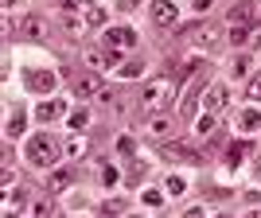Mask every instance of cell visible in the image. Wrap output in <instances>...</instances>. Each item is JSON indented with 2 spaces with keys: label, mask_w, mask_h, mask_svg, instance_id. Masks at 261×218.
Instances as JSON below:
<instances>
[{
  "label": "cell",
  "mask_w": 261,
  "mask_h": 218,
  "mask_svg": "<svg viewBox=\"0 0 261 218\" xmlns=\"http://www.w3.org/2000/svg\"><path fill=\"white\" fill-rule=\"evenodd\" d=\"M172 98H175V82L172 78H152V82L141 86L137 105H141V113H164V109H172Z\"/></svg>",
  "instance_id": "6da1fadb"
},
{
  "label": "cell",
  "mask_w": 261,
  "mask_h": 218,
  "mask_svg": "<svg viewBox=\"0 0 261 218\" xmlns=\"http://www.w3.org/2000/svg\"><path fill=\"white\" fill-rule=\"evenodd\" d=\"M55 160H59V144H55L47 132L32 137V144H28V164H32V168H51Z\"/></svg>",
  "instance_id": "7a4b0ae2"
},
{
  "label": "cell",
  "mask_w": 261,
  "mask_h": 218,
  "mask_svg": "<svg viewBox=\"0 0 261 218\" xmlns=\"http://www.w3.org/2000/svg\"><path fill=\"white\" fill-rule=\"evenodd\" d=\"M101 43H106V51H129L133 43H137V32H133V28H106V39H101Z\"/></svg>",
  "instance_id": "3957f363"
},
{
  "label": "cell",
  "mask_w": 261,
  "mask_h": 218,
  "mask_svg": "<svg viewBox=\"0 0 261 218\" xmlns=\"http://www.w3.org/2000/svg\"><path fill=\"white\" fill-rule=\"evenodd\" d=\"M141 132H144V137H152V141H168V137L175 132V125H172V117H164V113H160V117L144 121Z\"/></svg>",
  "instance_id": "277c9868"
},
{
  "label": "cell",
  "mask_w": 261,
  "mask_h": 218,
  "mask_svg": "<svg viewBox=\"0 0 261 218\" xmlns=\"http://www.w3.org/2000/svg\"><path fill=\"white\" fill-rule=\"evenodd\" d=\"M261 35V23H230V43L234 47H250Z\"/></svg>",
  "instance_id": "5b68a950"
},
{
  "label": "cell",
  "mask_w": 261,
  "mask_h": 218,
  "mask_svg": "<svg viewBox=\"0 0 261 218\" xmlns=\"http://www.w3.org/2000/svg\"><path fill=\"white\" fill-rule=\"evenodd\" d=\"M148 12H152V20L160 23V28H172V23L179 20V8H175L172 0H152V8H148Z\"/></svg>",
  "instance_id": "8992f818"
},
{
  "label": "cell",
  "mask_w": 261,
  "mask_h": 218,
  "mask_svg": "<svg viewBox=\"0 0 261 218\" xmlns=\"http://www.w3.org/2000/svg\"><path fill=\"white\" fill-rule=\"evenodd\" d=\"M230 23H257V0H238L230 8Z\"/></svg>",
  "instance_id": "52a82bcc"
},
{
  "label": "cell",
  "mask_w": 261,
  "mask_h": 218,
  "mask_svg": "<svg viewBox=\"0 0 261 218\" xmlns=\"http://www.w3.org/2000/svg\"><path fill=\"white\" fill-rule=\"evenodd\" d=\"M94 94H101V74H98V70L74 78V98H94Z\"/></svg>",
  "instance_id": "ba28073f"
},
{
  "label": "cell",
  "mask_w": 261,
  "mask_h": 218,
  "mask_svg": "<svg viewBox=\"0 0 261 218\" xmlns=\"http://www.w3.org/2000/svg\"><path fill=\"white\" fill-rule=\"evenodd\" d=\"M226 101H230L226 82H211V90H207V109H211V113H222V109H226Z\"/></svg>",
  "instance_id": "9c48e42d"
},
{
  "label": "cell",
  "mask_w": 261,
  "mask_h": 218,
  "mask_svg": "<svg viewBox=\"0 0 261 218\" xmlns=\"http://www.w3.org/2000/svg\"><path fill=\"white\" fill-rule=\"evenodd\" d=\"M59 28H63L66 39H82V32H86V20H82V16H74V12H63Z\"/></svg>",
  "instance_id": "30bf717a"
},
{
  "label": "cell",
  "mask_w": 261,
  "mask_h": 218,
  "mask_svg": "<svg viewBox=\"0 0 261 218\" xmlns=\"http://www.w3.org/2000/svg\"><path fill=\"white\" fill-rule=\"evenodd\" d=\"M164 152H168V156H175V160H184V164H203V156H199L195 148H187V144H179V141L164 144Z\"/></svg>",
  "instance_id": "8fae6325"
},
{
  "label": "cell",
  "mask_w": 261,
  "mask_h": 218,
  "mask_svg": "<svg viewBox=\"0 0 261 218\" xmlns=\"http://www.w3.org/2000/svg\"><path fill=\"white\" fill-rule=\"evenodd\" d=\"M28 86L39 90V94H51L55 90V74L51 70H28Z\"/></svg>",
  "instance_id": "7c38bea8"
},
{
  "label": "cell",
  "mask_w": 261,
  "mask_h": 218,
  "mask_svg": "<svg viewBox=\"0 0 261 218\" xmlns=\"http://www.w3.org/2000/svg\"><path fill=\"white\" fill-rule=\"evenodd\" d=\"M215 117H218V113H211V109H207V113H199V117H195V137L207 141L211 132H215Z\"/></svg>",
  "instance_id": "4fadbf2b"
},
{
  "label": "cell",
  "mask_w": 261,
  "mask_h": 218,
  "mask_svg": "<svg viewBox=\"0 0 261 218\" xmlns=\"http://www.w3.org/2000/svg\"><path fill=\"white\" fill-rule=\"evenodd\" d=\"M63 101H43V105H39V109H35V117H39V121H55V117H59V113H63Z\"/></svg>",
  "instance_id": "5bb4252c"
},
{
  "label": "cell",
  "mask_w": 261,
  "mask_h": 218,
  "mask_svg": "<svg viewBox=\"0 0 261 218\" xmlns=\"http://www.w3.org/2000/svg\"><path fill=\"white\" fill-rule=\"evenodd\" d=\"M164 191H168V195H184L187 191V183H184V175H168V179H164Z\"/></svg>",
  "instance_id": "9a60e30c"
},
{
  "label": "cell",
  "mask_w": 261,
  "mask_h": 218,
  "mask_svg": "<svg viewBox=\"0 0 261 218\" xmlns=\"http://www.w3.org/2000/svg\"><path fill=\"white\" fill-rule=\"evenodd\" d=\"M250 66H253V59H250V54H242V59H234L230 74H234V78H246V74H250Z\"/></svg>",
  "instance_id": "2e32d148"
},
{
  "label": "cell",
  "mask_w": 261,
  "mask_h": 218,
  "mask_svg": "<svg viewBox=\"0 0 261 218\" xmlns=\"http://www.w3.org/2000/svg\"><path fill=\"white\" fill-rule=\"evenodd\" d=\"M66 183H70V172H66V168H59V172L51 175V183H47V191H63Z\"/></svg>",
  "instance_id": "e0dca14e"
},
{
  "label": "cell",
  "mask_w": 261,
  "mask_h": 218,
  "mask_svg": "<svg viewBox=\"0 0 261 218\" xmlns=\"http://www.w3.org/2000/svg\"><path fill=\"white\" fill-rule=\"evenodd\" d=\"M23 132V113L16 109V113H8V137H20Z\"/></svg>",
  "instance_id": "ac0fdd59"
},
{
  "label": "cell",
  "mask_w": 261,
  "mask_h": 218,
  "mask_svg": "<svg viewBox=\"0 0 261 218\" xmlns=\"http://www.w3.org/2000/svg\"><path fill=\"white\" fill-rule=\"evenodd\" d=\"M191 39H195L199 47H215L218 39H215V32H207V28H203V32H191Z\"/></svg>",
  "instance_id": "d6986e66"
},
{
  "label": "cell",
  "mask_w": 261,
  "mask_h": 218,
  "mask_svg": "<svg viewBox=\"0 0 261 218\" xmlns=\"http://www.w3.org/2000/svg\"><path fill=\"white\" fill-rule=\"evenodd\" d=\"M66 152H70V156H82V152H86V141H82V137L74 132V137L66 141Z\"/></svg>",
  "instance_id": "ffe728a7"
},
{
  "label": "cell",
  "mask_w": 261,
  "mask_h": 218,
  "mask_svg": "<svg viewBox=\"0 0 261 218\" xmlns=\"http://www.w3.org/2000/svg\"><path fill=\"white\" fill-rule=\"evenodd\" d=\"M121 74H125V78H141V74H144V63H137V59H133V63L121 66Z\"/></svg>",
  "instance_id": "44dd1931"
},
{
  "label": "cell",
  "mask_w": 261,
  "mask_h": 218,
  "mask_svg": "<svg viewBox=\"0 0 261 218\" xmlns=\"http://www.w3.org/2000/svg\"><path fill=\"white\" fill-rule=\"evenodd\" d=\"M242 125H246V132H253V129H261V113H242Z\"/></svg>",
  "instance_id": "7402d4cb"
},
{
  "label": "cell",
  "mask_w": 261,
  "mask_h": 218,
  "mask_svg": "<svg viewBox=\"0 0 261 218\" xmlns=\"http://www.w3.org/2000/svg\"><path fill=\"white\" fill-rule=\"evenodd\" d=\"M28 214H51V199H35L28 207Z\"/></svg>",
  "instance_id": "603a6c76"
},
{
  "label": "cell",
  "mask_w": 261,
  "mask_h": 218,
  "mask_svg": "<svg viewBox=\"0 0 261 218\" xmlns=\"http://www.w3.org/2000/svg\"><path fill=\"white\" fill-rule=\"evenodd\" d=\"M230 168H238V164H242V156H246V144H230Z\"/></svg>",
  "instance_id": "cb8c5ba5"
},
{
  "label": "cell",
  "mask_w": 261,
  "mask_h": 218,
  "mask_svg": "<svg viewBox=\"0 0 261 218\" xmlns=\"http://www.w3.org/2000/svg\"><path fill=\"white\" fill-rule=\"evenodd\" d=\"M86 121H90V113H86V109H74V113H70V129H82Z\"/></svg>",
  "instance_id": "d4e9b609"
},
{
  "label": "cell",
  "mask_w": 261,
  "mask_h": 218,
  "mask_svg": "<svg viewBox=\"0 0 261 218\" xmlns=\"http://www.w3.org/2000/svg\"><path fill=\"white\" fill-rule=\"evenodd\" d=\"M23 32L32 35V39H43V23H39V20H28V28H23Z\"/></svg>",
  "instance_id": "484cf974"
},
{
  "label": "cell",
  "mask_w": 261,
  "mask_h": 218,
  "mask_svg": "<svg viewBox=\"0 0 261 218\" xmlns=\"http://www.w3.org/2000/svg\"><path fill=\"white\" fill-rule=\"evenodd\" d=\"M12 207H16V210L23 207V191H20V187H16V191H12V195H8V210H12Z\"/></svg>",
  "instance_id": "4316f807"
},
{
  "label": "cell",
  "mask_w": 261,
  "mask_h": 218,
  "mask_svg": "<svg viewBox=\"0 0 261 218\" xmlns=\"http://www.w3.org/2000/svg\"><path fill=\"white\" fill-rule=\"evenodd\" d=\"M86 20H90V23H106V8H90Z\"/></svg>",
  "instance_id": "83f0119b"
},
{
  "label": "cell",
  "mask_w": 261,
  "mask_h": 218,
  "mask_svg": "<svg viewBox=\"0 0 261 218\" xmlns=\"http://www.w3.org/2000/svg\"><path fill=\"white\" fill-rule=\"evenodd\" d=\"M101 210H106V214H121V210H125V203H121V199H113V203H106Z\"/></svg>",
  "instance_id": "f1b7e54d"
},
{
  "label": "cell",
  "mask_w": 261,
  "mask_h": 218,
  "mask_svg": "<svg viewBox=\"0 0 261 218\" xmlns=\"http://www.w3.org/2000/svg\"><path fill=\"white\" fill-rule=\"evenodd\" d=\"M250 98H253V101H261V74L250 82Z\"/></svg>",
  "instance_id": "f546056e"
},
{
  "label": "cell",
  "mask_w": 261,
  "mask_h": 218,
  "mask_svg": "<svg viewBox=\"0 0 261 218\" xmlns=\"http://www.w3.org/2000/svg\"><path fill=\"white\" fill-rule=\"evenodd\" d=\"M211 4H215V0H195V4H191V8H195L199 16H203V12H211Z\"/></svg>",
  "instance_id": "4dcf8cb0"
},
{
  "label": "cell",
  "mask_w": 261,
  "mask_h": 218,
  "mask_svg": "<svg viewBox=\"0 0 261 218\" xmlns=\"http://www.w3.org/2000/svg\"><path fill=\"white\" fill-rule=\"evenodd\" d=\"M137 4H141V0H117V8H121V12H133Z\"/></svg>",
  "instance_id": "1f68e13d"
},
{
  "label": "cell",
  "mask_w": 261,
  "mask_h": 218,
  "mask_svg": "<svg viewBox=\"0 0 261 218\" xmlns=\"http://www.w3.org/2000/svg\"><path fill=\"white\" fill-rule=\"evenodd\" d=\"M78 4H86V0H63V8H66V12H74Z\"/></svg>",
  "instance_id": "d6a6232c"
}]
</instances>
